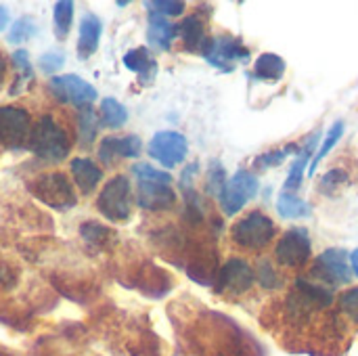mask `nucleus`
<instances>
[{
  "instance_id": "nucleus-25",
  "label": "nucleus",
  "mask_w": 358,
  "mask_h": 356,
  "mask_svg": "<svg viewBox=\"0 0 358 356\" xmlns=\"http://www.w3.org/2000/svg\"><path fill=\"white\" fill-rule=\"evenodd\" d=\"M342 134H344V122H336V124L329 128L325 143L319 147V151H317V155H315V159H313V164H310V168H308V176H313V174L317 172L319 164H321V162L325 159V155L334 149V145L342 138Z\"/></svg>"
},
{
  "instance_id": "nucleus-39",
  "label": "nucleus",
  "mask_w": 358,
  "mask_h": 356,
  "mask_svg": "<svg viewBox=\"0 0 358 356\" xmlns=\"http://www.w3.org/2000/svg\"><path fill=\"white\" fill-rule=\"evenodd\" d=\"M4 80H6V63H4V59H2V55H0V88H2Z\"/></svg>"
},
{
  "instance_id": "nucleus-19",
  "label": "nucleus",
  "mask_w": 358,
  "mask_h": 356,
  "mask_svg": "<svg viewBox=\"0 0 358 356\" xmlns=\"http://www.w3.org/2000/svg\"><path fill=\"white\" fill-rule=\"evenodd\" d=\"M124 65L138 73L145 82H151L157 73V63L151 59L149 50L147 48H132L124 55Z\"/></svg>"
},
{
  "instance_id": "nucleus-15",
  "label": "nucleus",
  "mask_w": 358,
  "mask_h": 356,
  "mask_svg": "<svg viewBox=\"0 0 358 356\" xmlns=\"http://www.w3.org/2000/svg\"><path fill=\"white\" fill-rule=\"evenodd\" d=\"M71 174H73L76 185L80 187L82 195H90L103 178L101 168L92 159H86V157H76L71 162Z\"/></svg>"
},
{
  "instance_id": "nucleus-7",
  "label": "nucleus",
  "mask_w": 358,
  "mask_h": 356,
  "mask_svg": "<svg viewBox=\"0 0 358 356\" xmlns=\"http://www.w3.org/2000/svg\"><path fill=\"white\" fill-rule=\"evenodd\" d=\"M315 283H321V285H342V283H348L350 281V260H348V254L344 250H327L323 252L317 262L313 264V271H310Z\"/></svg>"
},
{
  "instance_id": "nucleus-11",
  "label": "nucleus",
  "mask_w": 358,
  "mask_h": 356,
  "mask_svg": "<svg viewBox=\"0 0 358 356\" xmlns=\"http://www.w3.org/2000/svg\"><path fill=\"white\" fill-rule=\"evenodd\" d=\"M256 281V275L252 266L241 260V258H231L224 262L216 277V294H227V296H241L245 294Z\"/></svg>"
},
{
  "instance_id": "nucleus-22",
  "label": "nucleus",
  "mask_w": 358,
  "mask_h": 356,
  "mask_svg": "<svg viewBox=\"0 0 358 356\" xmlns=\"http://www.w3.org/2000/svg\"><path fill=\"white\" fill-rule=\"evenodd\" d=\"M277 212L281 218H289V220H298V218H306L310 216V206L300 199L296 193L283 191L277 199Z\"/></svg>"
},
{
  "instance_id": "nucleus-5",
  "label": "nucleus",
  "mask_w": 358,
  "mask_h": 356,
  "mask_svg": "<svg viewBox=\"0 0 358 356\" xmlns=\"http://www.w3.org/2000/svg\"><path fill=\"white\" fill-rule=\"evenodd\" d=\"M201 52L210 65H214L222 71H233L237 63L250 61V50L243 46V42L239 38H233V36L208 38Z\"/></svg>"
},
{
  "instance_id": "nucleus-29",
  "label": "nucleus",
  "mask_w": 358,
  "mask_h": 356,
  "mask_svg": "<svg viewBox=\"0 0 358 356\" xmlns=\"http://www.w3.org/2000/svg\"><path fill=\"white\" fill-rule=\"evenodd\" d=\"M36 34H38L36 21H34L31 17H21V19H17V21L13 23V27H10V31H8L6 40H8L10 44H21V42L29 40V38L36 36Z\"/></svg>"
},
{
  "instance_id": "nucleus-1",
  "label": "nucleus",
  "mask_w": 358,
  "mask_h": 356,
  "mask_svg": "<svg viewBox=\"0 0 358 356\" xmlns=\"http://www.w3.org/2000/svg\"><path fill=\"white\" fill-rule=\"evenodd\" d=\"M27 145L34 151V155H38L40 159L50 162V164L63 162L71 149L65 130L50 115H42L38 120V124L29 132Z\"/></svg>"
},
{
  "instance_id": "nucleus-6",
  "label": "nucleus",
  "mask_w": 358,
  "mask_h": 356,
  "mask_svg": "<svg viewBox=\"0 0 358 356\" xmlns=\"http://www.w3.org/2000/svg\"><path fill=\"white\" fill-rule=\"evenodd\" d=\"M277 264L285 269H300L310 260V235L304 227H294L283 233L275 248Z\"/></svg>"
},
{
  "instance_id": "nucleus-38",
  "label": "nucleus",
  "mask_w": 358,
  "mask_h": 356,
  "mask_svg": "<svg viewBox=\"0 0 358 356\" xmlns=\"http://www.w3.org/2000/svg\"><path fill=\"white\" fill-rule=\"evenodd\" d=\"M6 25H8V10L0 6V29H4Z\"/></svg>"
},
{
  "instance_id": "nucleus-18",
  "label": "nucleus",
  "mask_w": 358,
  "mask_h": 356,
  "mask_svg": "<svg viewBox=\"0 0 358 356\" xmlns=\"http://www.w3.org/2000/svg\"><path fill=\"white\" fill-rule=\"evenodd\" d=\"M319 138H321V132H315V134L310 136V141H308V143L302 147V151L298 153V157H296V162L292 164V170H289V174H287V180H285V191L294 193V191H296V189L302 185V178H304V168H306V164L310 162V155L315 153Z\"/></svg>"
},
{
  "instance_id": "nucleus-4",
  "label": "nucleus",
  "mask_w": 358,
  "mask_h": 356,
  "mask_svg": "<svg viewBox=\"0 0 358 356\" xmlns=\"http://www.w3.org/2000/svg\"><path fill=\"white\" fill-rule=\"evenodd\" d=\"M96 210L111 222H122L130 218L132 212V195H130V180L126 176L111 178L96 199Z\"/></svg>"
},
{
  "instance_id": "nucleus-40",
  "label": "nucleus",
  "mask_w": 358,
  "mask_h": 356,
  "mask_svg": "<svg viewBox=\"0 0 358 356\" xmlns=\"http://www.w3.org/2000/svg\"><path fill=\"white\" fill-rule=\"evenodd\" d=\"M350 266H352V273L358 277V250L352 252V256H350Z\"/></svg>"
},
{
  "instance_id": "nucleus-17",
  "label": "nucleus",
  "mask_w": 358,
  "mask_h": 356,
  "mask_svg": "<svg viewBox=\"0 0 358 356\" xmlns=\"http://www.w3.org/2000/svg\"><path fill=\"white\" fill-rule=\"evenodd\" d=\"M101 40V21L96 15L86 13L80 21V42H78V55L82 59L90 57Z\"/></svg>"
},
{
  "instance_id": "nucleus-21",
  "label": "nucleus",
  "mask_w": 358,
  "mask_h": 356,
  "mask_svg": "<svg viewBox=\"0 0 358 356\" xmlns=\"http://www.w3.org/2000/svg\"><path fill=\"white\" fill-rule=\"evenodd\" d=\"M256 78L264 82H277L285 73V61L275 52H264L256 61Z\"/></svg>"
},
{
  "instance_id": "nucleus-13",
  "label": "nucleus",
  "mask_w": 358,
  "mask_h": 356,
  "mask_svg": "<svg viewBox=\"0 0 358 356\" xmlns=\"http://www.w3.org/2000/svg\"><path fill=\"white\" fill-rule=\"evenodd\" d=\"M141 145L143 143H141V138L136 134L107 136L99 145V157H101V162L111 166L115 162V157H138V153L143 149Z\"/></svg>"
},
{
  "instance_id": "nucleus-28",
  "label": "nucleus",
  "mask_w": 358,
  "mask_h": 356,
  "mask_svg": "<svg viewBox=\"0 0 358 356\" xmlns=\"http://www.w3.org/2000/svg\"><path fill=\"white\" fill-rule=\"evenodd\" d=\"M132 174L136 176L138 183H155V185H170L172 176L164 170H157L149 164H134Z\"/></svg>"
},
{
  "instance_id": "nucleus-27",
  "label": "nucleus",
  "mask_w": 358,
  "mask_h": 356,
  "mask_svg": "<svg viewBox=\"0 0 358 356\" xmlns=\"http://www.w3.org/2000/svg\"><path fill=\"white\" fill-rule=\"evenodd\" d=\"M13 65L19 69V80H17V84H13V88H10V94L15 97V94H19L23 82H29V80L34 78V69H31V61H29L27 50H23V48L15 50V52H13Z\"/></svg>"
},
{
  "instance_id": "nucleus-23",
  "label": "nucleus",
  "mask_w": 358,
  "mask_h": 356,
  "mask_svg": "<svg viewBox=\"0 0 358 356\" xmlns=\"http://www.w3.org/2000/svg\"><path fill=\"white\" fill-rule=\"evenodd\" d=\"M101 122L107 128H122L128 122V111L120 101L107 97L101 101Z\"/></svg>"
},
{
  "instance_id": "nucleus-31",
  "label": "nucleus",
  "mask_w": 358,
  "mask_h": 356,
  "mask_svg": "<svg viewBox=\"0 0 358 356\" xmlns=\"http://www.w3.org/2000/svg\"><path fill=\"white\" fill-rule=\"evenodd\" d=\"M227 183H229V178H227L224 168L218 162H212V166H210V178H208V191L220 197V193L224 191Z\"/></svg>"
},
{
  "instance_id": "nucleus-37",
  "label": "nucleus",
  "mask_w": 358,
  "mask_h": 356,
  "mask_svg": "<svg viewBox=\"0 0 358 356\" xmlns=\"http://www.w3.org/2000/svg\"><path fill=\"white\" fill-rule=\"evenodd\" d=\"M346 180V172L344 170H340V168H336V170H329L325 176H323V180H321V187L327 191V193H336L340 187H342V183Z\"/></svg>"
},
{
  "instance_id": "nucleus-14",
  "label": "nucleus",
  "mask_w": 358,
  "mask_h": 356,
  "mask_svg": "<svg viewBox=\"0 0 358 356\" xmlns=\"http://www.w3.org/2000/svg\"><path fill=\"white\" fill-rule=\"evenodd\" d=\"M176 204V193L170 185L138 183V206L149 212L170 210Z\"/></svg>"
},
{
  "instance_id": "nucleus-20",
  "label": "nucleus",
  "mask_w": 358,
  "mask_h": 356,
  "mask_svg": "<svg viewBox=\"0 0 358 356\" xmlns=\"http://www.w3.org/2000/svg\"><path fill=\"white\" fill-rule=\"evenodd\" d=\"M178 36L182 38L185 46L189 50H203L206 42H208V36H206V29H203V21L199 17H187L180 25H178Z\"/></svg>"
},
{
  "instance_id": "nucleus-12",
  "label": "nucleus",
  "mask_w": 358,
  "mask_h": 356,
  "mask_svg": "<svg viewBox=\"0 0 358 356\" xmlns=\"http://www.w3.org/2000/svg\"><path fill=\"white\" fill-rule=\"evenodd\" d=\"M187 151H189L187 138L174 130H162L149 143V155L166 168H174L180 162H185Z\"/></svg>"
},
{
  "instance_id": "nucleus-32",
  "label": "nucleus",
  "mask_w": 358,
  "mask_h": 356,
  "mask_svg": "<svg viewBox=\"0 0 358 356\" xmlns=\"http://www.w3.org/2000/svg\"><path fill=\"white\" fill-rule=\"evenodd\" d=\"M80 233H82V237L88 241V243H92V245H103L107 239H109V229L107 227H101V225H96V222H86L82 229H80Z\"/></svg>"
},
{
  "instance_id": "nucleus-9",
  "label": "nucleus",
  "mask_w": 358,
  "mask_h": 356,
  "mask_svg": "<svg viewBox=\"0 0 358 356\" xmlns=\"http://www.w3.org/2000/svg\"><path fill=\"white\" fill-rule=\"evenodd\" d=\"M31 120L21 107H0V145L6 149H21L29 141Z\"/></svg>"
},
{
  "instance_id": "nucleus-2",
  "label": "nucleus",
  "mask_w": 358,
  "mask_h": 356,
  "mask_svg": "<svg viewBox=\"0 0 358 356\" xmlns=\"http://www.w3.org/2000/svg\"><path fill=\"white\" fill-rule=\"evenodd\" d=\"M275 233H277L275 222L266 214L256 210L233 225L231 239L243 250L258 252V250H264L266 245H271V241L275 239Z\"/></svg>"
},
{
  "instance_id": "nucleus-30",
  "label": "nucleus",
  "mask_w": 358,
  "mask_h": 356,
  "mask_svg": "<svg viewBox=\"0 0 358 356\" xmlns=\"http://www.w3.org/2000/svg\"><path fill=\"white\" fill-rule=\"evenodd\" d=\"M256 279H258V283L262 285V287H266V290H277V287H281V277H279V273L275 271V266L268 262V260H262L260 262V266H258V271H256Z\"/></svg>"
},
{
  "instance_id": "nucleus-34",
  "label": "nucleus",
  "mask_w": 358,
  "mask_h": 356,
  "mask_svg": "<svg viewBox=\"0 0 358 356\" xmlns=\"http://www.w3.org/2000/svg\"><path fill=\"white\" fill-rule=\"evenodd\" d=\"M296 151V147L294 145H289L287 149H279V151H268V153H264V155H260V157H256V168L258 170H266V168H271V166H279L289 153H294Z\"/></svg>"
},
{
  "instance_id": "nucleus-36",
  "label": "nucleus",
  "mask_w": 358,
  "mask_h": 356,
  "mask_svg": "<svg viewBox=\"0 0 358 356\" xmlns=\"http://www.w3.org/2000/svg\"><path fill=\"white\" fill-rule=\"evenodd\" d=\"M63 63H65V55H63L61 50H50V52H44V55L40 57V69H42L46 76H50V73H55L57 69H61Z\"/></svg>"
},
{
  "instance_id": "nucleus-26",
  "label": "nucleus",
  "mask_w": 358,
  "mask_h": 356,
  "mask_svg": "<svg viewBox=\"0 0 358 356\" xmlns=\"http://www.w3.org/2000/svg\"><path fill=\"white\" fill-rule=\"evenodd\" d=\"M73 21V2L71 0H61L55 4V29H57V38H65L69 34Z\"/></svg>"
},
{
  "instance_id": "nucleus-35",
  "label": "nucleus",
  "mask_w": 358,
  "mask_h": 356,
  "mask_svg": "<svg viewBox=\"0 0 358 356\" xmlns=\"http://www.w3.org/2000/svg\"><path fill=\"white\" fill-rule=\"evenodd\" d=\"M340 311L358 323V287H352L342 294L340 298Z\"/></svg>"
},
{
  "instance_id": "nucleus-16",
  "label": "nucleus",
  "mask_w": 358,
  "mask_h": 356,
  "mask_svg": "<svg viewBox=\"0 0 358 356\" xmlns=\"http://www.w3.org/2000/svg\"><path fill=\"white\" fill-rule=\"evenodd\" d=\"M176 36H178V25H172L166 17H162L157 13H149L147 38L153 46L166 50V48H170V44Z\"/></svg>"
},
{
  "instance_id": "nucleus-8",
  "label": "nucleus",
  "mask_w": 358,
  "mask_h": 356,
  "mask_svg": "<svg viewBox=\"0 0 358 356\" xmlns=\"http://www.w3.org/2000/svg\"><path fill=\"white\" fill-rule=\"evenodd\" d=\"M258 193V178L248 170H237L233 178H229L224 191L220 193V206L227 216H235L241 212L250 199Z\"/></svg>"
},
{
  "instance_id": "nucleus-33",
  "label": "nucleus",
  "mask_w": 358,
  "mask_h": 356,
  "mask_svg": "<svg viewBox=\"0 0 358 356\" xmlns=\"http://www.w3.org/2000/svg\"><path fill=\"white\" fill-rule=\"evenodd\" d=\"M147 8H151L149 13H157L162 17H174V15H180L185 10V2L180 0H157V2H147L145 4Z\"/></svg>"
},
{
  "instance_id": "nucleus-3",
  "label": "nucleus",
  "mask_w": 358,
  "mask_h": 356,
  "mask_svg": "<svg viewBox=\"0 0 358 356\" xmlns=\"http://www.w3.org/2000/svg\"><path fill=\"white\" fill-rule=\"evenodd\" d=\"M29 193L52 210H69L76 206V193L71 183L61 172L40 174L27 185Z\"/></svg>"
},
{
  "instance_id": "nucleus-24",
  "label": "nucleus",
  "mask_w": 358,
  "mask_h": 356,
  "mask_svg": "<svg viewBox=\"0 0 358 356\" xmlns=\"http://www.w3.org/2000/svg\"><path fill=\"white\" fill-rule=\"evenodd\" d=\"M96 128H99V120H96L92 107L80 109V115H78V138H80V145L84 149H88L94 143Z\"/></svg>"
},
{
  "instance_id": "nucleus-10",
  "label": "nucleus",
  "mask_w": 358,
  "mask_h": 356,
  "mask_svg": "<svg viewBox=\"0 0 358 356\" xmlns=\"http://www.w3.org/2000/svg\"><path fill=\"white\" fill-rule=\"evenodd\" d=\"M48 88L52 90V94L63 101V103H71L80 109L90 107V103L96 99V90L92 84H88L86 80H82L76 73H65V76H52L48 80Z\"/></svg>"
}]
</instances>
